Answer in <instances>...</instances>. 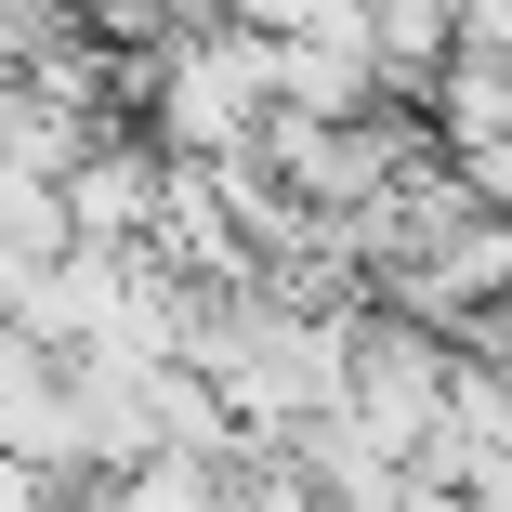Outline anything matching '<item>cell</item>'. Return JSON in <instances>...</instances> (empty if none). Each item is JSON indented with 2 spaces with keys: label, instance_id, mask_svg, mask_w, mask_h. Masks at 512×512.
Segmentation results:
<instances>
[{
  "label": "cell",
  "instance_id": "cell-1",
  "mask_svg": "<svg viewBox=\"0 0 512 512\" xmlns=\"http://www.w3.org/2000/svg\"><path fill=\"white\" fill-rule=\"evenodd\" d=\"M145 119H158V158H184V171L263 158V132H276V40L263 27H171V53L145 66Z\"/></svg>",
  "mask_w": 512,
  "mask_h": 512
}]
</instances>
